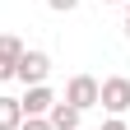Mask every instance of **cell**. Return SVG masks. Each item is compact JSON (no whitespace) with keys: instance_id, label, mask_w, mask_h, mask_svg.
Returning <instances> with one entry per match:
<instances>
[{"instance_id":"52a82bcc","label":"cell","mask_w":130,"mask_h":130,"mask_svg":"<svg viewBox=\"0 0 130 130\" xmlns=\"http://www.w3.org/2000/svg\"><path fill=\"white\" fill-rule=\"evenodd\" d=\"M23 125V102L19 98H0V130H19Z\"/></svg>"},{"instance_id":"7c38bea8","label":"cell","mask_w":130,"mask_h":130,"mask_svg":"<svg viewBox=\"0 0 130 130\" xmlns=\"http://www.w3.org/2000/svg\"><path fill=\"white\" fill-rule=\"evenodd\" d=\"M107 5H125V0H107Z\"/></svg>"},{"instance_id":"ba28073f","label":"cell","mask_w":130,"mask_h":130,"mask_svg":"<svg viewBox=\"0 0 130 130\" xmlns=\"http://www.w3.org/2000/svg\"><path fill=\"white\" fill-rule=\"evenodd\" d=\"M19 130H51V121H46V116H23Z\"/></svg>"},{"instance_id":"5b68a950","label":"cell","mask_w":130,"mask_h":130,"mask_svg":"<svg viewBox=\"0 0 130 130\" xmlns=\"http://www.w3.org/2000/svg\"><path fill=\"white\" fill-rule=\"evenodd\" d=\"M19 102H23V116H46V111L56 107V98H51V88H46V84H32L28 98H19Z\"/></svg>"},{"instance_id":"7a4b0ae2","label":"cell","mask_w":130,"mask_h":130,"mask_svg":"<svg viewBox=\"0 0 130 130\" xmlns=\"http://www.w3.org/2000/svg\"><path fill=\"white\" fill-rule=\"evenodd\" d=\"M98 93H102V84H98L93 74H74L70 84H65V102L79 107V111H88V107H98Z\"/></svg>"},{"instance_id":"277c9868","label":"cell","mask_w":130,"mask_h":130,"mask_svg":"<svg viewBox=\"0 0 130 130\" xmlns=\"http://www.w3.org/2000/svg\"><path fill=\"white\" fill-rule=\"evenodd\" d=\"M28 51V46L14 37V32H0V79H14V70H19V56Z\"/></svg>"},{"instance_id":"6da1fadb","label":"cell","mask_w":130,"mask_h":130,"mask_svg":"<svg viewBox=\"0 0 130 130\" xmlns=\"http://www.w3.org/2000/svg\"><path fill=\"white\" fill-rule=\"evenodd\" d=\"M98 107H107L111 116H121V111H130V79H125V74H111V79H102V93H98Z\"/></svg>"},{"instance_id":"30bf717a","label":"cell","mask_w":130,"mask_h":130,"mask_svg":"<svg viewBox=\"0 0 130 130\" xmlns=\"http://www.w3.org/2000/svg\"><path fill=\"white\" fill-rule=\"evenodd\" d=\"M102 130H130V125H125L121 116H111V121H102Z\"/></svg>"},{"instance_id":"8992f818","label":"cell","mask_w":130,"mask_h":130,"mask_svg":"<svg viewBox=\"0 0 130 130\" xmlns=\"http://www.w3.org/2000/svg\"><path fill=\"white\" fill-rule=\"evenodd\" d=\"M46 121H51V130H79L84 111H79V107H70V102H56L51 111H46Z\"/></svg>"},{"instance_id":"9c48e42d","label":"cell","mask_w":130,"mask_h":130,"mask_svg":"<svg viewBox=\"0 0 130 130\" xmlns=\"http://www.w3.org/2000/svg\"><path fill=\"white\" fill-rule=\"evenodd\" d=\"M46 5H51L56 14H70V9H79V0H46Z\"/></svg>"},{"instance_id":"8fae6325","label":"cell","mask_w":130,"mask_h":130,"mask_svg":"<svg viewBox=\"0 0 130 130\" xmlns=\"http://www.w3.org/2000/svg\"><path fill=\"white\" fill-rule=\"evenodd\" d=\"M125 37H130V0H125Z\"/></svg>"},{"instance_id":"3957f363","label":"cell","mask_w":130,"mask_h":130,"mask_svg":"<svg viewBox=\"0 0 130 130\" xmlns=\"http://www.w3.org/2000/svg\"><path fill=\"white\" fill-rule=\"evenodd\" d=\"M46 74H51V56L46 51H23L19 56V70H14V79H23V84H46Z\"/></svg>"}]
</instances>
